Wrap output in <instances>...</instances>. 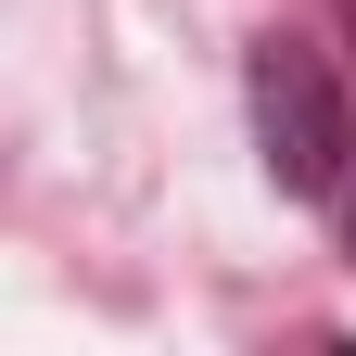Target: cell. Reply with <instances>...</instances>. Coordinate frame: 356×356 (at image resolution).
<instances>
[{"instance_id":"cell-1","label":"cell","mask_w":356,"mask_h":356,"mask_svg":"<svg viewBox=\"0 0 356 356\" xmlns=\"http://www.w3.org/2000/svg\"><path fill=\"white\" fill-rule=\"evenodd\" d=\"M242 115H254V165H267L280 204H343V178H356V102H343V76L305 51L293 26L254 38Z\"/></svg>"},{"instance_id":"cell-2","label":"cell","mask_w":356,"mask_h":356,"mask_svg":"<svg viewBox=\"0 0 356 356\" xmlns=\"http://www.w3.org/2000/svg\"><path fill=\"white\" fill-rule=\"evenodd\" d=\"M343 242H356V178H343Z\"/></svg>"},{"instance_id":"cell-3","label":"cell","mask_w":356,"mask_h":356,"mask_svg":"<svg viewBox=\"0 0 356 356\" xmlns=\"http://www.w3.org/2000/svg\"><path fill=\"white\" fill-rule=\"evenodd\" d=\"M331 13H343V38H356V0H331Z\"/></svg>"}]
</instances>
